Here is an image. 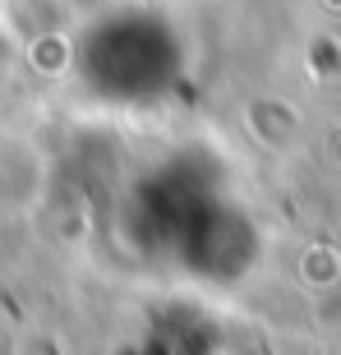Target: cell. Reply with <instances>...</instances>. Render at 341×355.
I'll use <instances>...</instances> for the list:
<instances>
[{"mask_svg": "<svg viewBox=\"0 0 341 355\" xmlns=\"http://www.w3.org/2000/svg\"><path fill=\"white\" fill-rule=\"evenodd\" d=\"M134 245L198 286H231L263 254L254 212L203 153H175L134 184L125 203Z\"/></svg>", "mask_w": 341, "mask_h": 355, "instance_id": "1", "label": "cell"}, {"mask_svg": "<svg viewBox=\"0 0 341 355\" xmlns=\"http://www.w3.org/2000/svg\"><path fill=\"white\" fill-rule=\"evenodd\" d=\"M194 46L170 10L152 0L97 5L69 37V83L102 111H161L189 83Z\"/></svg>", "mask_w": 341, "mask_h": 355, "instance_id": "2", "label": "cell"}]
</instances>
